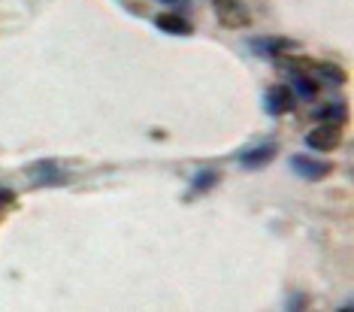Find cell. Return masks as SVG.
<instances>
[{
    "mask_svg": "<svg viewBox=\"0 0 354 312\" xmlns=\"http://www.w3.org/2000/svg\"><path fill=\"white\" fill-rule=\"evenodd\" d=\"M342 137H345L342 122H321L315 125V131L306 134V146L315 152H333V149H339Z\"/></svg>",
    "mask_w": 354,
    "mask_h": 312,
    "instance_id": "6da1fadb",
    "label": "cell"
},
{
    "mask_svg": "<svg viewBox=\"0 0 354 312\" xmlns=\"http://www.w3.org/2000/svg\"><path fill=\"white\" fill-rule=\"evenodd\" d=\"M215 15H218L221 28L227 30H239V28H248L252 25V15H248L243 0H215Z\"/></svg>",
    "mask_w": 354,
    "mask_h": 312,
    "instance_id": "7a4b0ae2",
    "label": "cell"
},
{
    "mask_svg": "<svg viewBox=\"0 0 354 312\" xmlns=\"http://www.w3.org/2000/svg\"><path fill=\"white\" fill-rule=\"evenodd\" d=\"M291 170L306 182H321L336 170V164L333 161H315V158H309V155H291Z\"/></svg>",
    "mask_w": 354,
    "mask_h": 312,
    "instance_id": "3957f363",
    "label": "cell"
},
{
    "mask_svg": "<svg viewBox=\"0 0 354 312\" xmlns=\"http://www.w3.org/2000/svg\"><path fill=\"white\" fill-rule=\"evenodd\" d=\"M297 103V94L291 85H272L267 94H263V109L270 116H288Z\"/></svg>",
    "mask_w": 354,
    "mask_h": 312,
    "instance_id": "277c9868",
    "label": "cell"
},
{
    "mask_svg": "<svg viewBox=\"0 0 354 312\" xmlns=\"http://www.w3.org/2000/svg\"><path fill=\"white\" fill-rule=\"evenodd\" d=\"M297 43H291V39H285V37H257L252 39V49L254 55H261V58H279V55H285V52H291Z\"/></svg>",
    "mask_w": 354,
    "mask_h": 312,
    "instance_id": "5b68a950",
    "label": "cell"
},
{
    "mask_svg": "<svg viewBox=\"0 0 354 312\" xmlns=\"http://www.w3.org/2000/svg\"><path fill=\"white\" fill-rule=\"evenodd\" d=\"M279 64H281L285 70H291V76H294V73L312 76V73L318 70V61H315V58H309V55H294V52L279 55Z\"/></svg>",
    "mask_w": 354,
    "mask_h": 312,
    "instance_id": "8992f818",
    "label": "cell"
},
{
    "mask_svg": "<svg viewBox=\"0 0 354 312\" xmlns=\"http://www.w3.org/2000/svg\"><path fill=\"white\" fill-rule=\"evenodd\" d=\"M155 25L164 30V34H173V37H191V34H194L191 21L182 19V15H176V12H160L155 19Z\"/></svg>",
    "mask_w": 354,
    "mask_h": 312,
    "instance_id": "52a82bcc",
    "label": "cell"
},
{
    "mask_svg": "<svg viewBox=\"0 0 354 312\" xmlns=\"http://www.w3.org/2000/svg\"><path fill=\"white\" fill-rule=\"evenodd\" d=\"M276 152H279L276 143H267V146H257V149H252V152H243V155H239V164H243V167H252V170H257V167L270 164L272 158H276Z\"/></svg>",
    "mask_w": 354,
    "mask_h": 312,
    "instance_id": "ba28073f",
    "label": "cell"
},
{
    "mask_svg": "<svg viewBox=\"0 0 354 312\" xmlns=\"http://www.w3.org/2000/svg\"><path fill=\"white\" fill-rule=\"evenodd\" d=\"M218 179L221 176L215 173V170H200L194 176V182H191V191H188V197H194V194H203V191H209L212 185H218Z\"/></svg>",
    "mask_w": 354,
    "mask_h": 312,
    "instance_id": "9c48e42d",
    "label": "cell"
},
{
    "mask_svg": "<svg viewBox=\"0 0 354 312\" xmlns=\"http://www.w3.org/2000/svg\"><path fill=\"white\" fill-rule=\"evenodd\" d=\"M294 88H297V94L300 98H306V100H312V98H318V82L312 76H300V73H294Z\"/></svg>",
    "mask_w": 354,
    "mask_h": 312,
    "instance_id": "30bf717a",
    "label": "cell"
},
{
    "mask_svg": "<svg viewBox=\"0 0 354 312\" xmlns=\"http://www.w3.org/2000/svg\"><path fill=\"white\" fill-rule=\"evenodd\" d=\"M345 116H348L345 103H330V107L318 109V118H324V122H345Z\"/></svg>",
    "mask_w": 354,
    "mask_h": 312,
    "instance_id": "8fae6325",
    "label": "cell"
},
{
    "mask_svg": "<svg viewBox=\"0 0 354 312\" xmlns=\"http://www.w3.org/2000/svg\"><path fill=\"white\" fill-rule=\"evenodd\" d=\"M315 73H321V76L327 79V82H339V85L345 82V79H348V76H345V70L336 67V64H318Z\"/></svg>",
    "mask_w": 354,
    "mask_h": 312,
    "instance_id": "7c38bea8",
    "label": "cell"
},
{
    "mask_svg": "<svg viewBox=\"0 0 354 312\" xmlns=\"http://www.w3.org/2000/svg\"><path fill=\"white\" fill-rule=\"evenodd\" d=\"M164 3H182V0H164Z\"/></svg>",
    "mask_w": 354,
    "mask_h": 312,
    "instance_id": "4fadbf2b",
    "label": "cell"
}]
</instances>
